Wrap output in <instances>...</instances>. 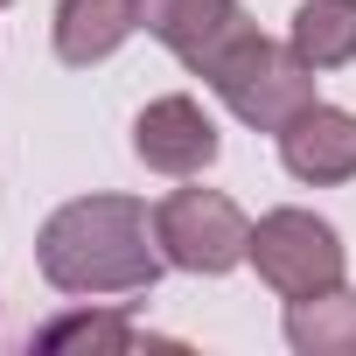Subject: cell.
Listing matches in <instances>:
<instances>
[{"mask_svg": "<svg viewBox=\"0 0 356 356\" xmlns=\"http://www.w3.org/2000/svg\"><path fill=\"white\" fill-rule=\"evenodd\" d=\"M42 280L63 293H147L161 280L154 224L133 196H77L63 203L35 238Z\"/></svg>", "mask_w": 356, "mask_h": 356, "instance_id": "cell-1", "label": "cell"}, {"mask_svg": "<svg viewBox=\"0 0 356 356\" xmlns=\"http://www.w3.org/2000/svg\"><path fill=\"white\" fill-rule=\"evenodd\" d=\"M203 77H210V91H217L245 126H259V133H280L286 119H300V112L314 105V70L293 56V42H273V35H259L252 22L203 63Z\"/></svg>", "mask_w": 356, "mask_h": 356, "instance_id": "cell-2", "label": "cell"}, {"mask_svg": "<svg viewBox=\"0 0 356 356\" xmlns=\"http://www.w3.org/2000/svg\"><path fill=\"white\" fill-rule=\"evenodd\" d=\"M154 245L182 273H231L252 259V224L224 189H175L154 210Z\"/></svg>", "mask_w": 356, "mask_h": 356, "instance_id": "cell-3", "label": "cell"}, {"mask_svg": "<svg viewBox=\"0 0 356 356\" xmlns=\"http://www.w3.org/2000/svg\"><path fill=\"white\" fill-rule=\"evenodd\" d=\"M252 266L280 300H307L321 286H342V238L314 210H273L252 224Z\"/></svg>", "mask_w": 356, "mask_h": 356, "instance_id": "cell-4", "label": "cell"}, {"mask_svg": "<svg viewBox=\"0 0 356 356\" xmlns=\"http://www.w3.org/2000/svg\"><path fill=\"white\" fill-rule=\"evenodd\" d=\"M217 126H210V112L196 105V98H154L140 119H133V154L154 168V175H203L210 161H217Z\"/></svg>", "mask_w": 356, "mask_h": 356, "instance_id": "cell-5", "label": "cell"}, {"mask_svg": "<svg viewBox=\"0 0 356 356\" xmlns=\"http://www.w3.org/2000/svg\"><path fill=\"white\" fill-rule=\"evenodd\" d=\"M280 161H286L293 182H314V189L349 182L356 175V119L335 105H307L300 119L280 126Z\"/></svg>", "mask_w": 356, "mask_h": 356, "instance_id": "cell-6", "label": "cell"}, {"mask_svg": "<svg viewBox=\"0 0 356 356\" xmlns=\"http://www.w3.org/2000/svg\"><path fill=\"white\" fill-rule=\"evenodd\" d=\"M140 29L154 42H168L189 70H203L245 29V15H238V0H140Z\"/></svg>", "mask_w": 356, "mask_h": 356, "instance_id": "cell-7", "label": "cell"}, {"mask_svg": "<svg viewBox=\"0 0 356 356\" xmlns=\"http://www.w3.org/2000/svg\"><path fill=\"white\" fill-rule=\"evenodd\" d=\"M140 29V0H56V56L70 70L105 63Z\"/></svg>", "mask_w": 356, "mask_h": 356, "instance_id": "cell-8", "label": "cell"}, {"mask_svg": "<svg viewBox=\"0 0 356 356\" xmlns=\"http://www.w3.org/2000/svg\"><path fill=\"white\" fill-rule=\"evenodd\" d=\"M286 342L300 356H356V293L321 286V293L293 300L286 307Z\"/></svg>", "mask_w": 356, "mask_h": 356, "instance_id": "cell-9", "label": "cell"}, {"mask_svg": "<svg viewBox=\"0 0 356 356\" xmlns=\"http://www.w3.org/2000/svg\"><path fill=\"white\" fill-rule=\"evenodd\" d=\"M293 56L307 70H342L356 63V0H300L293 15Z\"/></svg>", "mask_w": 356, "mask_h": 356, "instance_id": "cell-10", "label": "cell"}, {"mask_svg": "<svg viewBox=\"0 0 356 356\" xmlns=\"http://www.w3.org/2000/svg\"><path fill=\"white\" fill-rule=\"evenodd\" d=\"M154 349V335H140L126 314H63V321H49L42 328V349H105V356H119V349Z\"/></svg>", "mask_w": 356, "mask_h": 356, "instance_id": "cell-11", "label": "cell"}, {"mask_svg": "<svg viewBox=\"0 0 356 356\" xmlns=\"http://www.w3.org/2000/svg\"><path fill=\"white\" fill-rule=\"evenodd\" d=\"M0 8H8V0H0Z\"/></svg>", "mask_w": 356, "mask_h": 356, "instance_id": "cell-12", "label": "cell"}]
</instances>
